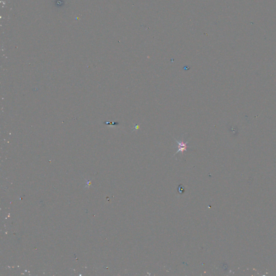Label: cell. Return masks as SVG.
<instances>
[{
	"mask_svg": "<svg viewBox=\"0 0 276 276\" xmlns=\"http://www.w3.org/2000/svg\"><path fill=\"white\" fill-rule=\"evenodd\" d=\"M175 140L176 141L177 144V151L176 152L175 154L178 153L179 152H181L182 154H183V153L184 152V151H187V149L188 148V141H186V142H184V141H178L177 140H176V139H175Z\"/></svg>",
	"mask_w": 276,
	"mask_h": 276,
	"instance_id": "1",
	"label": "cell"
}]
</instances>
